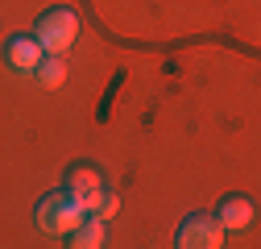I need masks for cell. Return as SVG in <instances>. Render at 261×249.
<instances>
[{
	"mask_svg": "<svg viewBox=\"0 0 261 249\" xmlns=\"http://www.w3.org/2000/svg\"><path fill=\"white\" fill-rule=\"evenodd\" d=\"M83 216H87V208H83L79 200H71L67 191H50V195H42L38 208H34L38 229L50 233V237H67V233L83 220Z\"/></svg>",
	"mask_w": 261,
	"mask_h": 249,
	"instance_id": "obj_1",
	"label": "cell"
},
{
	"mask_svg": "<svg viewBox=\"0 0 261 249\" xmlns=\"http://www.w3.org/2000/svg\"><path fill=\"white\" fill-rule=\"evenodd\" d=\"M34 38L42 42V50L46 54H67L71 46H75V38H79V13L75 9H46L42 17H38V29H34Z\"/></svg>",
	"mask_w": 261,
	"mask_h": 249,
	"instance_id": "obj_2",
	"label": "cell"
},
{
	"mask_svg": "<svg viewBox=\"0 0 261 249\" xmlns=\"http://www.w3.org/2000/svg\"><path fill=\"white\" fill-rule=\"evenodd\" d=\"M178 245L182 249H220L224 245V229H220L216 216L195 212V216H187L182 229H178Z\"/></svg>",
	"mask_w": 261,
	"mask_h": 249,
	"instance_id": "obj_3",
	"label": "cell"
},
{
	"mask_svg": "<svg viewBox=\"0 0 261 249\" xmlns=\"http://www.w3.org/2000/svg\"><path fill=\"white\" fill-rule=\"evenodd\" d=\"M104 187V170L100 166H91V162H75L71 170H67V191L71 200H79L83 208H91V200H95V191Z\"/></svg>",
	"mask_w": 261,
	"mask_h": 249,
	"instance_id": "obj_4",
	"label": "cell"
},
{
	"mask_svg": "<svg viewBox=\"0 0 261 249\" xmlns=\"http://www.w3.org/2000/svg\"><path fill=\"white\" fill-rule=\"evenodd\" d=\"M42 42L34 38V34H13L9 42H5V62L13 71H25V75H34V67L42 62Z\"/></svg>",
	"mask_w": 261,
	"mask_h": 249,
	"instance_id": "obj_5",
	"label": "cell"
},
{
	"mask_svg": "<svg viewBox=\"0 0 261 249\" xmlns=\"http://www.w3.org/2000/svg\"><path fill=\"white\" fill-rule=\"evenodd\" d=\"M67 237H71L75 249H100V245H108V220H104V216H95V212H87Z\"/></svg>",
	"mask_w": 261,
	"mask_h": 249,
	"instance_id": "obj_6",
	"label": "cell"
},
{
	"mask_svg": "<svg viewBox=\"0 0 261 249\" xmlns=\"http://www.w3.org/2000/svg\"><path fill=\"white\" fill-rule=\"evenodd\" d=\"M253 212H257V208H253L249 195H224L216 220H220V229H249V225H253Z\"/></svg>",
	"mask_w": 261,
	"mask_h": 249,
	"instance_id": "obj_7",
	"label": "cell"
},
{
	"mask_svg": "<svg viewBox=\"0 0 261 249\" xmlns=\"http://www.w3.org/2000/svg\"><path fill=\"white\" fill-rule=\"evenodd\" d=\"M34 75H38L42 87H62V83H67V58H62V54H42Z\"/></svg>",
	"mask_w": 261,
	"mask_h": 249,
	"instance_id": "obj_8",
	"label": "cell"
},
{
	"mask_svg": "<svg viewBox=\"0 0 261 249\" xmlns=\"http://www.w3.org/2000/svg\"><path fill=\"white\" fill-rule=\"evenodd\" d=\"M116 208H120V195H116V191H108V187H100L87 212H95V216H104V220H112V216H116Z\"/></svg>",
	"mask_w": 261,
	"mask_h": 249,
	"instance_id": "obj_9",
	"label": "cell"
}]
</instances>
